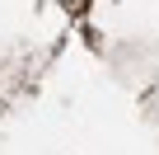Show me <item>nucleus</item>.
I'll return each mask as SVG.
<instances>
[]
</instances>
